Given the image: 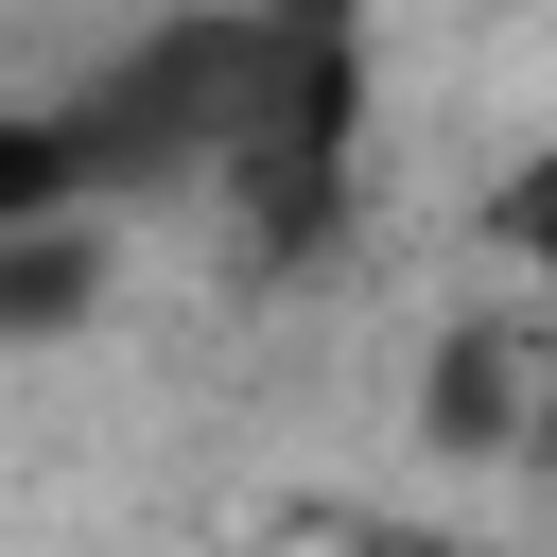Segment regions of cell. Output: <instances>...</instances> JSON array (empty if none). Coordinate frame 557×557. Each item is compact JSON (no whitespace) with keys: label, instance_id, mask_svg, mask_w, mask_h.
I'll use <instances>...</instances> for the list:
<instances>
[{"label":"cell","instance_id":"1","mask_svg":"<svg viewBox=\"0 0 557 557\" xmlns=\"http://www.w3.org/2000/svg\"><path fill=\"white\" fill-rule=\"evenodd\" d=\"M70 209H104L87 139H70L52 104H0V244H35V226H70Z\"/></svg>","mask_w":557,"mask_h":557},{"label":"cell","instance_id":"2","mask_svg":"<svg viewBox=\"0 0 557 557\" xmlns=\"http://www.w3.org/2000/svg\"><path fill=\"white\" fill-rule=\"evenodd\" d=\"M522 383H540V366H522V331H453V366H435V400H453V418H435V435H470V453H487V435H522Z\"/></svg>","mask_w":557,"mask_h":557}]
</instances>
